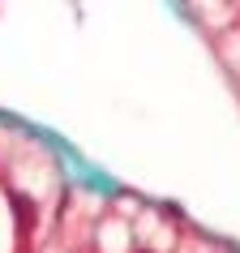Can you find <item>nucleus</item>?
<instances>
[{
  "instance_id": "obj_1",
  "label": "nucleus",
  "mask_w": 240,
  "mask_h": 253,
  "mask_svg": "<svg viewBox=\"0 0 240 253\" xmlns=\"http://www.w3.org/2000/svg\"><path fill=\"white\" fill-rule=\"evenodd\" d=\"M142 253H150V249H142Z\"/></svg>"
}]
</instances>
